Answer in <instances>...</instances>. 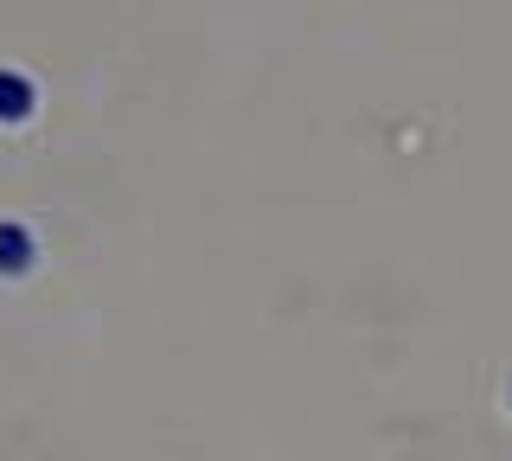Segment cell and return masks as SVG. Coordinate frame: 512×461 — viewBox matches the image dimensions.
Instances as JSON below:
<instances>
[{
  "label": "cell",
  "mask_w": 512,
  "mask_h": 461,
  "mask_svg": "<svg viewBox=\"0 0 512 461\" xmlns=\"http://www.w3.org/2000/svg\"><path fill=\"white\" fill-rule=\"evenodd\" d=\"M32 116V84L20 71H0V122H26Z\"/></svg>",
  "instance_id": "obj_2"
},
{
  "label": "cell",
  "mask_w": 512,
  "mask_h": 461,
  "mask_svg": "<svg viewBox=\"0 0 512 461\" xmlns=\"http://www.w3.org/2000/svg\"><path fill=\"white\" fill-rule=\"evenodd\" d=\"M32 269V231L0 218V276H26Z\"/></svg>",
  "instance_id": "obj_1"
}]
</instances>
